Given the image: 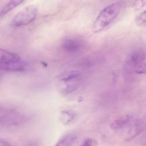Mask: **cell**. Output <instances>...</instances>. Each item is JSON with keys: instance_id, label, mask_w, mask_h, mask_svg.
<instances>
[{"instance_id": "6da1fadb", "label": "cell", "mask_w": 146, "mask_h": 146, "mask_svg": "<svg viewBox=\"0 0 146 146\" xmlns=\"http://www.w3.org/2000/svg\"><path fill=\"white\" fill-rule=\"evenodd\" d=\"M121 8L120 3H115L104 9L94 21L93 27V32H100L108 27L117 17Z\"/></svg>"}, {"instance_id": "7a4b0ae2", "label": "cell", "mask_w": 146, "mask_h": 146, "mask_svg": "<svg viewBox=\"0 0 146 146\" xmlns=\"http://www.w3.org/2000/svg\"><path fill=\"white\" fill-rule=\"evenodd\" d=\"M38 14V9L34 5H29L16 14L12 22V25L16 27L29 25L34 20Z\"/></svg>"}, {"instance_id": "3957f363", "label": "cell", "mask_w": 146, "mask_h": 146, "mask_svg": "<svg viewBox=\"0 0 146 146\" xmlns=\"http://www.w3.org/2000/svg\"><path fill=\"white\" fill-rule=\"evenodd\" d=\"M22 116L13 110L0 107V123L15 125L23 121Z\"/></svg>"}, {"instance_id": "277c9868", "label": "cell", "mask_w": 146, "mask_h": 146, "mask_svg": "<svg viewBox=\"0 0 146 146\" xmlns=\"http://www.w3.org/2000/svg\"><path fill=\"white\" fill-rule=\"evenodd\" d=\"M131 61L137 72L143 73V71L145 72V56L143 52L134 53L131 56Z\"/></svg>"}, {"instance_id": "5b68a950", "label": "cell", "mask_w": 146, "mask_h": 146, "mask_svg": "<svg viewBox=\"0 0 146 146\" xmlns=\"http://www.w3.org/2000/svg\"><path fill=\"white\" fill-rule=\"evenodd\" d=\"M83 43L77 38L67 39L63 44V48L67 52L70 53H75L79 51L82 46Z\"/></svg>"}, {"instance_id": "8992f818", "label": "cell", "mask_w": 146, "mask_h": 146, "mask_svg": "<svg viewBox=\"0 0 146 146\" xmlns=\"http://www.w3.org/2000/svg\"><path fill=\"white\" fill-rule=\"evenodd\" d=\"M145 123L143 121L139 120L135 123L129 129L126 139L130 140L139 135L144 129Z\"/></svg>"}, {"instance_id": "52a82bcc", "label": "cell", "mask_w": 146, "mask_h": 146, "mask_svg": "<svg viewBox=\"0 0 146 146\" xmlns=\"http://www.w3.org/2000/svg\"><path fill=\"white\" fill-rule=\"evenodd\" d=\"M20 60L18 55L0 48V62L11 63Z\"/></svg>"}, {"instance_id": "ba28073f", "label": "cell", "mask_w": 146, "mask_h": 146, "mask_svg": "<svg viewBox=\"0 0 146 146\" xmlns=\"http://www.w3.org/2000/svg\"><path fill=\"white\" fill-rule=\"evenodd\" d=\"M77 135L75 134H69L64 136L58 141L55 146H72L76 141Z\"/></svg>"}, {"instance_id": "9c48e42d", "label": "cell", "mask_w": 146, "mask_h": 146, "mask_svg": "<svg viewBox=\"0 0 146 146\" xmlns=\"http://www.w3.org/2000/svg\"><path fill=\"white\" fill-rule=\"evenodd\" d=\"M25 0H10L0 12V16H3L9 13Z\"/></svg>"}, {"instance_id": "30bf717a", "label": "cell", "mask_w": 146, "mask_h": 146, "mask_svg": "<svg viewBox=\"0 0 146 146\" xmlns=\"http://www.w3.org/2000/svg\"><path fill=\"white\" fill-rule=\"evenodd\" d=\"M131 122L130 118L126 117L118 119L113 121L111 125V128L114 129H121L127 127Z\"/></svg>"}, {"instance_id": "8fae6325", "label": "cell", "mask_w": 146, "mask_h": 146, "mask_svg": "<svg viewBox=\"0 0 146 146\" xmlns=\"http://www.w3.org/2000/svg\"><path fill=\"white\" fill-rule=\"evenodd\" d=\"M75 115L71 113L68 111H64L62 113L61 120L64 123L67 124L70 123L74 118Z\"/></svg>"}, {"instance_id": "7c38bea8", "label": "cell", "mask_w": 146, "mask_h": 146, "mask_svg": "<svg viewBox=\"0 0 146 146\" xmlns=\"http://www.w3.org/2000/svg\"><path fill=\"white\" fill-rule=\"evenodd\" d=\"M136 23L139 26L145 25L146 11L141 13L136 20Z\"/></svg>"}, {"instance_id": "4fadbf2b", "label": "cell", "mask_w": 146, "mask_h": 146, "mask_svg": "<svg viewBox=\"0 0 146 146\" xmlns=\"http://www.w3.org/2000/svg\"><path fill=\"white\" fill-rule=\"evenodd\" d=\"M146 4V0H135L134 7L136 9H139L143 7Z\"/></svg>"}, {"instance_id": "5bb4252c", "label": "cell", "mask_w": 146, "mask_h": 146, "mask_svg": "<svg viewBox=\"0 0 146 146\" xmlns=\"http://www.w3.org/2000/svg\"><path fill=\"white\" fill-rule=\"evenodd\" d=\"M92 140L90 139H87L85 141L84 144L80 146H92Z\"/></svg>"}, {"instance_id": "9a60e30c", "label": "cell", "mask_w": 146, "mask_h": 146, "mask_svg": "<svg viewBox=\"0 0 146 146\" xmlns=\"http://www.w3.org/2000/svg\"><path fill=\"white\" fill-rule=\"evenodd\" d=\"M0 146H10V145L7 141L0 139Z\"/></svg>"}, {"instance_id": "2e32d148", "label": "cell", "mask_w": 146, "mask_h": 146, "mask_svg": "<svg viewBox=\"0 0 146 146\" xmlns=\"http://www.w3.org/2000/svg\"><path fill=\"white\" fill-rule=\"evenodd\" d=\"M2 76V74L0 72V78H1V77Z\"/></svg>"}]
</instances>
